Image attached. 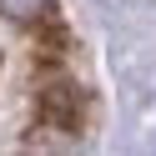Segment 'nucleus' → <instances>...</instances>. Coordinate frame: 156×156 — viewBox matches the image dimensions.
<instances>
[{
    "label": "nucleus",
    "mask_w": 156,
    "mask_h": 156,
    "mask_svg": "<svg viewBox=\"0 0 156 156\" xmlns=\"http://www.w3.org/2000/svg\"><path fill=\"white\" fill-rule=\"evenodd\" d=\"M41 116L55 121V126H76V121H81V106H76V96L66 91V86H55V91L41 96Z\"/></svg>",
    "instance_id": "f257e3e1"
},
{
    "label": "nucleus",
    "mask_w": 156,
    "mask_h": 156,
    "mask_svg": "<svg viewBox=\"0 0 156 156\" xmlns=\"http://www.w3.org/2000/svg\"><path fill=\"white\" fill-rule=\"evenodd\" d=\"M0 10H10V15H35L41 0H0Z\"/></svg>",
    "instance_id": "f03ea898"
}]
</instances>
